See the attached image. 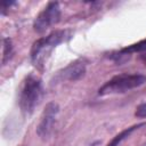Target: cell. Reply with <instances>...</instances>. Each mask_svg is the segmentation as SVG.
Masks as SVG:
<instances>
[{"mask_svg": "<svg viewBox=\"0 0 146 146\" xmlns=\"http://www.w3.org/2000/svg\"><path fill=\"white\" fill-rule=\"evenodd\" d=\"M60 17V9L58 2H49L43 10L35 17L33 22V29L38 33L44 32L48 27L56 24Z\"/></svg>", "mask_w": 146, "mask_h": 146, "instance_id": "cell-4", "label": "cell"}, {"mask_svg": "<svg viewBox=\"0 0 146 146\" xmlns=\"http://www.w3.org/2000/svg\"><path fill=\"white\" fill-rule=\"evenodd\" d=\"M86 73V63L82 59H76L70 63L67 66L57 72L56 81H75L82 78Z\"/></svg>", "mask_w": 146, "mask_h": 146, "instance_id": "cell-6", "label": "cell"}, {"mask_svg": "<svg viewBox=\"0 0 146 146\" xmlns=\"http://www.w3.org/2000/svg\"><path fill=\"white\" fill-rule=\"evenodd\" d=\"M68 38L67 31H55L50 33L48 36L39 39L35 41L31 49V59L35 66L43 63L46 56L51 51L52 48H55L60 42L65 41Z\"/></svg>", "mask_w": 146, "mask_h": 146, "instance_id": "cell-3", "label": "cell"}, {"mask_svg": "<svg viewBox=\"0 0 146 146\" xmlns=\"http://www.w3.org/2000/svg\"><path fill=\"white\" fill-rule=\"evenodd\" d=\"M58 112H59V106L57 103L50 102L46 105L41 116V121L36 128V133L41 139H48L49 136L51 135L56 115L58 114Z\"/></svg>", "mask_w": 146, "mask_h": 146, "instance_id": "cell-5", "label": "cell"}, {"mask_svg": "<svg viewBox=\"0 0 146 146\" xmlns=\"http://www.w3.org/2000/svg\"><path fill=\"white\" fill-rule=\"evenodd\" d=\"M144 125V123H140V124H137V125H132V127H130V128H128V129H125V130H123V131H121L120 133H117L112 140H111V143H108L106 146H117L124 138H127L135 129H138L139 127H143Z\"/></svg>", "mask_w": 146, "mask_h": 146, "instance_id": "cell-7", "label": "cell"}, {"mask_svg": "<svg viewBox=\"0 0 146 146\" xmlns=\"http://www.w3.org/2000/svg\"><path fill=\"white\" fill-rule=\"evenodd\" d=\"M42 95L41 81L34 75L25 78L21 92H19V106L24 114H31L35 106L39 104Z\"/></svg>", "mask_w": 146, "mask_h": 146, "instance_id": "cell-1", "label": "cell"}, {"mask_svg": "<svg viewBox=\"0 0 146 146\" xmlns=\"http://www.w3.org/2000/svg\"><path fill=\"white\" fill-rule=\"evenodd\" d=\"M146 82V75L143 74H120L112 78L103 87L99 88V95H110L117 92H125L143 86Z\"/></svg>", "mask_w": 146, "mask_h": 146, "instance_id": "cell-2", "label": "cell"}, {"mask_svg": "<svg viewBox=\"0 0 146 146\" xmlns=\"http://www.w3.org/2000/svg\"><path fill=\"white\" fill-rule=\"evenodd\" d=\"M13 54V43L9 38L3 39V50H2V65H6L9 62Z\"/></svg>", "mask_w": 146, "mask_h": 146, "instance_id": "cell-8", "label": "cell"}, {"mask_svg": "<svg viewBox=\"0 0 146 146\" xmlns=\"http://www.w3.org/2000/svg\"><path fill=\"white\" fill-rule=\"evenodd\" d=\"M135 115H136L137 117H146V103L140 104V105L136 108Z\"/></svg>", "mask_w": 146, "mask_h": 146, "instance_id": "cell-9", "label": "cell"}]
</instances>
